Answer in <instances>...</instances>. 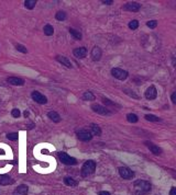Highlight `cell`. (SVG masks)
Listing matches in <instances>:
<instances>
[{"mask_svg":"<svg viewBox=\"0 0 176 195\" xmlns=\"http://www.w3.org/2000/svg\"><path fill=\"white\" fill-rule=\"evenodd\" d=\"M31 96L32 99L35 101L36 103H39V104H45L46 102H47V99H46L45 95L41 94L40 92H37V91H33Z\"/></svg>","mask_w":176,"mask_h":195,"instance_id":"7","label":"cell"},{"mask_svg":"<svg viewBox=\"0 0 176 195\" xmlns=\"http://www.w3.org/2000/svg\"><path fill=\"white\" fill-rule=\"evenodd\" d=\"M24 116H25V117H28V116H29V112H27V111H25V112H24Z\"/></svg>","mask_w":176,"mask_h":195,"instance_id":"38","label":"cell"},{"mask_svg":"<svg viewBox=\"0 0 176 195\" xmlns=\"http://www.w3.org/2000/svg\"><path fill=\"white\" fill-rule=\"evenodd\" d=\"M145 120H148L150 122H158V121H161L160 117L155 116L153 114H146V115H145Z\"/></svg>","mask_w":176,"mask_h":195,"instance_id":"27","label":"cell"},{"mask_svg":"<svg viewBox=\"0 0 176 195\" xmlns=\"http://www.w3.org/2000/svg\"><path fill=\"white\" fill-rule=\"evenodd\" d=\"M145 145H146V147H148L150 150H151V152H153L154 154H162V149H161L160 147H158V146L153 145L152 143H150V141H145Z\"/></svg>","mask_w":176,"mask_h":195,"instance_id":"12","label":"cell"},{"mask_svg":"<svg viewBox=\"0 0 176 195\" xmlns=\"http://www.w3.org/2000/svg\"><path fill=\"white\" fill-rule=\"evenodd\" d=\"M134 189L138 193H148L151 191V184L144 180H138L134 182Z\"/></svg>","mask_w":176,"mask_h":195,"instance_id":"2","label":"cell"},{"mask_svg":"<svg viewBox=\"0 0 176 195\" xmlns=\"http://www.w3.org/2000/svg\"><path fill=\"white\" fill-rule=\"evenodd\" d=\"M7 81L9 82L10 85H13V86H23L24 85V80L18 77H9L7 79Z\"/></svg>","mask_w":176,"mask_h":195,"instance_id":"14","label":"cell"},{"mask_svg":"<svg viewBox=\"0 0 176 195\" xmlns=\"http://www.w3.org/2000/svg\"><path fill=\"white\" fill-rule=\"evenodd\" d=\"M111 75H112L115 78H117L119 80H126L128 76H129V73L127 70H123L121 68H113L111 70Z\"/></svg>","mask_w":176,"mask_h":195,"instance_id":"4","label":"cell"},{"mask_svg":"<svg viewBox=\"0 0 176 195\" xmlns=\"http://www.w3.org/2000/svg\"><path fill=\"white\" fill-rule=\"evenodd\" d=\"M59 158L62 161V164H67V166H74V164H77L76 159L68 156L66 152H59Z\"/></svg>","mask_w":176,"mask_h":195,"instance_id":"3","label":"cell"},{"mask_svg":"<svg viewBox=\"0 0 176 195\" xmlns=\"http://www.w3.org/2000/svg\"><path fill=\"white\" fill-rule=\"evenodd\" d=\"M102 3H105V5H111V3H113L112 0H102Z\"/></svg>","mask_w":176,"mask_h":195,"instance_id":"34","label":"cell"},{"mask_svg":"<svg viewBox=\"0 0 176 195\" xmlns=\"http://www.w3.org/2000/svg\"><path fill=\"white\" fill-rule=\"evenodd\" d=\"M145 98L148 99V100H154L155 98H156V95H158V91H156V88L154 86H151L149 87L146 91H145Z\"/></svg>","mask_w":176,"mask_h":195,"instance_id":"10","label":"cell"},{"mask_svg":"<svg viewBox=\"0 0 176 195\" xmlns=\"http://www.w3.org/2000/svg\"><path fill=\"white\" fill-rule=\"evenodd\" d=\"M95 169H96V162L93 161V160H88L86 161L83 168H81V175L84 178H87L88 175H90L93 173L95 172Z\"/></svg>","mask_w":176,"mask_h":195,"instance_id":"1","label":"cell"},{"mask_svg":"<svg viewBox=\"0 0 176 195\" xmlns=\"http://www.w3.org/2000/svg\"><path fill=\"white\" fill-rule=\"evenodd\" d=\"M102 101H104V103L106 105H117L116 103H113V102H111V101L109 100V99H106V98H104V99H102Z\"/></svg>","mask_w":176,"mask_h":195,"instance_id":"33","label":"cell"},{"mask_svg":"<svg viewBox=\"0 0 176 195\" xmlns=\"http://www.w3.org/2000/svg\"><path fill=\"white\" fill-rule=\"evenodd\" d=\"M7 138L9 140H17L18 139V133H11V134H8L7 135Z\"/></svg>","mask_w":176,"mask_h":195,"instance_id":"29","label":"cell"},{"mask_svg":"<svg viewBox=\"0 0 176 195\" xmlns=\"http://www.w3.org/2000/svg\"><path fill=\"white\" fill-rule=\"evenodd\" d=\"M138 27H139V21L138 20H132L129 23V27H130L131 30H136Z\"/></svg>","mask_w":176,"mask_h":195,"instance_id":"28","label":"cell"},{"mask_svg":"<svg viewBox=\"0 0 176 195\" xmlns=\"http://www.w3.org/2000/svg\"><path fill=\"white\" fill-rule=\"evenodd\" d=\"M56 60L62 64V65H64V66H66L67 68H72V63L66 57H64V56H56Z\"/></svg>","mask_w":176,"mask_h":195,"instance_id":"17","label":"cell"},{"mask_svg":"<svg viewBox=\"0 0 176 195\" xmlns=\"http://www.w3.org/2000/svg\"><path fill=\"white\" fill-rule=\"evenodd\" d=\"M83 99L86 101H93L95 100V95L93 94L90 91H86L85 93L83 94Z\"/></svg>","mask_w":176,"mask_h":195,"instance_id":"22","label":"cell"},{"mask_svg":"<svg viewBox=\"0 0 176 195\" xmlns=\"http://www.w3.org/2000/svg\"><path fill=\"white\" fill-rule=\"evenodd\" d=\"M43 30H44V34H45V35H47V36L53 35V33H54V29H53V27H52V25H50V24H46Z\"/></svg>","mask_w":176,"mask_h":195,"instance_id":"21","label":"cell"},{"mask_svg":"<svg viewBox=\"0 0 176 195\" xmlns=\"http://www.w3.org/2000/svg\"><path fill=\"white\" fill-rule=\"evenodd\" d=\"M47 116L50 117V120H52V121L55 123H59V121H61V116H59V113H56L55 111H51V112H49V113H47Z\"/></svg>","mask_w":176,"mask_h":195,"instance_id":"18","label":"cell"},{"mask_svg":"<svg viewBox=\"0 0 176 195\" xmlns=\"http://www.w3.org/2000/svg\"><path fill=\"white\" fill-rule=\"evenodd\" d=\"M69 33L73 35V37L75 38V40H81V37H83V35H81V33L79 31H77V30H75V29H69Z\"/></svg>","mask_w":176,"mask_h":195,"instance_id":"20","label":"cell"},{"mask_svg":"<svg viewBox=\"0 0 176 195\" xmlns=\"http://www.w3.org/2000/svg\"><path fill=\"white\" fill-rule=\"evenodd\" d=\"M175 96H176V93L175 92H174V93H172V102H173V103H176V100H175Z\"/></svg>","mask_w":176,"mask_h":195,"instance_id":"36","label":"cell"},{"mask_svg":"<svg viewBox=\"0 0 176 195\" xmlns=\"http://www.w3.org/2000/svg\"><path fill=\"white\" fill-rule=\"evenodd\" d=\"M101 50H100L99 47H97V46H95L94 48H93V50H91V58H93V60H95V62H98L100 58H101Z\"/></svg>","mask_w":176,"mask_h":195,"instance_id":"13","label":"cell"},{"mask_svg":"<svg viewBox=\"0 0 176 195\" xmlns=\"http://www.w3.org/2000/svg\"><path fill=\"white\" fill-rule=\"evenodd\" d=\"M127 120H128V122H130V123H136L139 121V117H138L136 114L130 113L127 115Z\"/></svg>","mask_w":176,"mask_h":195,"instance_id":"24","label":"cell"},{"mask_svg":"<svg viewBox=\"0 0 176 195\" xmlns=\"http://www.w3.org/2000/svg\"><path fill=\"white\" fill-rule=\"evenodd\" d=\"M36 5V0H25L24 1V6H25V8L27 9H33Z\"/></svg>","mask_w":176,"mask_h":195,"instance_id":"23","label":"cell"},{"mask_svg":"<svg viewBox=\"0 0 176 195\" xmlns=\"http://www.w3.org/2000/svg\"><path fill=\"white\" fill-rule=\"evenodd\" d=\"M11 115L13 116V117H19L20 116V111L19 109H13L11 111Z\"/></svg>","mask_w":176,"mask_h":195,"instance_id":"32","label":"cell"},{"mask_svg":"<svg viewBox=\"0 0 176 195\" xmlns=\"http://www.w3.org/2000/svg\"><path fill=\"white\" fill-rule=\"evenodd\" d=\"M170 195H176V187H172L171 192H170Z\"/></svg>","mask_w":176,"mask_h":195,"instance_id":"35","label":"cell"},{"mask_svg":"<svg viewBox=\"0 0 176 195\" xmlns=\"http://www.w3.org/2000/svg\"><path fill=\"white\" fill-rule=\"evenodd\" d=\"M146 25L149 27H151V29H154V27H156V25H158V21L156 20H151V21H149V22L146 23Z\"/></svg>","mask_w":176,"mask_h":195,"instance_id":"31","label":"cell"},{"mask_svg":"<svg viewBox=\"0 0 176 195\" xmlns=\"http://www.w3.org/2000/svg\"><path fill=\"white\" fill-rule=\"evenodd\" d=\"M64 182H65V184L68 186H76L77 185V182L75 180H73L72 178H68L66 177L64 179Z\"/></svg>","mask_w":176,"mask_h":195,"instance_id":"25","label":"cell"},{"mask_svg":"<svg viewBox=\"0 0 176 195\" xmlns=\"http://www.w3.org/2000/svg\"><path fill=\"white\" fill-rule=\"evenodd\" d=\"M90 129H91V135H97V136H100L101 135V129L98 125L96 124H91L90 125Z\"/></svg>","mask_w":176,"mask_h":195,"instance_id":"19","label":"cell"},{"mask_svg":"<svg viewBox=\"0 0 176 195\" xmlns=\"http://www.w3.org/2000/svg\"><path fill=\"white\" fill-rule=\"evenodd\" d=\"M55 18H56V20H59V21H64L66 19V13L64 11H59V12H56V14H55Z\"/></svg>","mask_w":176,"mask_h":195,"instance_id":"26","label":"cell"},{"mask_svg":"<svg viewBox=\"0 0 176 195\" xmlns=\"http://www.w3.org/2000/svg\"><path fill=\"white\" fill-rule=\"evenodd\" d=\"M14 180L9 175H1L0 177V185H9V184H13Z\"/></svg>","mask_w":176,"mask_h":195,"instance_id":"15","label":"cell"},{"mask_svg":"<svg viewBox=\"0 0 176 195\" xmlns=\"http://www.w3.org/2000/svg\"><path fill=\"white\" fill-rule=\"evenodd\" d=\"M77 138L81 141H89L91 140L93 135H91V133L89 132V131H87V129H79V131L77 132Z\"/></svg>","mask_w":176,"mask_h":195,"instance_id":"5","label":"cell"},{"mask_svg":"<svg viewBox=\"0 0 176 195\" xmlns=\"http://www.w3.org/2000/svg\"><path fill=\"white\" fill-rule=\"evenodd\" d=\"M119 174H120V177L123 178V179H126V180H129V179H132V178L134 177V172L130 170L129 168H127V167H121V168H119Z\"/></svg>","mask_w":176,"mask_h":195,"instance_id":"6","label":"cell"},{"mask_svg":"<svg viewBox=\"0 0 176 195\" xmlns=\"http://www.w3.org/2000/svg\"><path fill=\"white\" fill-rule=\"evenodd\" d=\"M98 195H110V193H109V192H106V191H101V192H99Z\"/></svg>","mask_w":176,"mask_h":195,"instance_id":"37","label":"cell"},{"mask_svg":"<svg viewBox=\"0 0 176 195\" xmlns=\"http://www.w3.org/2000/svg\"><path fill=\"white\" fill-rule=\"evenodd\" d=\"M28 190H29V189H28L27 185H20L14 190L13 195H27Z\"/></svg>","mask_w":176,"mask_h":195,"instance_id":"16","label":"cell"},{"mask_svg":"<svg viewBox=\"0 0 176 195\" xmlns=\"http://www.w3.org/2000/svg\"><path fill=\"white\" fill-rule=\"evenodd\" d=\"M74 56L76 57V58H85L86 55H87V50H86V47H78L76 50H74Z\"/></svg>","mask_w":176,"mask_h":195,"instance_id":"11","label":"cell"},{"mask_svg":"<svg viewBox=\"0 0 176 195\" xmlns=\"http://www.w3.org/2000/svg\"><path fill=\"white\" fill-rule=\"evenodd\" d=\"M140 8L141 6L138 2H128L127 5L123 6L122 9L126 10V11H130V12H138L140 10Z\"/></svg>","mask_w":176,"mask_h":195,"instance_id":"9","label":"cell"},{"mask_svg":"<svg viewBox=\"0 0 176 195\" xmlns=\"http://www.w3.org/2000/svg\"><path fill=\"white\" fill-rule=\"evenodd\" d=\"M16 48H17V50H19V52H21V53H23V54H25V53H28V50L24 47L23 45H21V44H17V46H16Z\"/></svg>","mask_w":176,"mask_h":195,"instance_id":"30","label":"cell"},{"mask_svg":"<svg viewBox=\"0 0 176 195\" xmlns=\"http://www.w3.org/2000/svg\"><path fill=\"white\" fill-rule=\"evenodd\" d=\"M91 110L96 112V113L98 114H101V115H110L111 112L109 111L107 108H105L102 105H99V104H93L91 105Z\"/></svg>","mask_w":176,"mask_h":195,"instance_id":"8","label":"cell"}]
</instances>
